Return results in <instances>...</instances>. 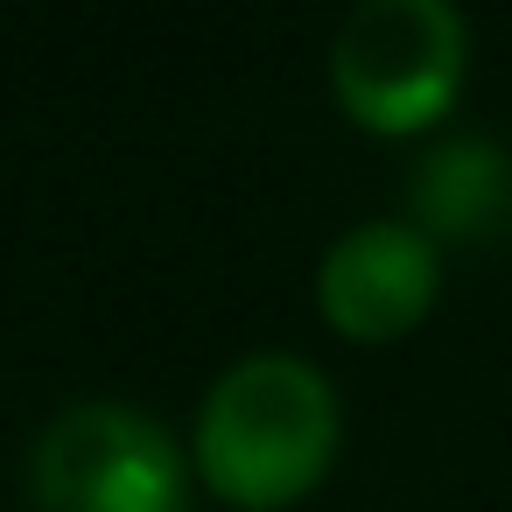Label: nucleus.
Instances as JSON below:
<instances>
[{
	"label": "nucleus",
	"instance_id": "nucleus-1",
	"mask_svg": "<svg viewBox=\"0 0 512 512\" xmlns=\"http://www.w3.org/2000/svg\"><path fill=\"white\" fill-rule=\"evenodd\" d=\"M337 435L344 414L330 379L295 351H253L211 379L190 428V470L239 512H281L330 477Z\"/></svg>",
	"mask_w": 512,
	"mask_h": 512
},
{
	"label": "nucleus",
	"instance_id": "nucleus-2",
	"mask_svg": "<svg viewBox=\"0 0 512 512\" xmlns=\"http://www.w3.org/2000/svg\"><path fill=\"white\" fill-rule=\"evenodd\" d=\"M470 71V29L449 0H358L330 36V92L365 134H428Z\"/></svg>",
	"mask_w": 512,
	"mask_h": 512
},
{
	"label": "nucleus",
	"instance_id": "nucleus-3",
	"mask_svg": "<svg viewBox=\"0 0 512 512\" xmlns=\"http://www.w3.org/2000/svg\"><path fill=\"white\" fill-rule=\"evenodd\" d=\"M29 505L36 512H190V456L155 414L127 400H78L29 449Z\"/></svg>",
	"mask_w": 512,
	"mask_h": 512
},
{
	"label": "nucleus",
	"instance_id": "nucleus-4",
	"mask_svg": "<svg viewBox=\"0 0 512 512\" xmlns=\"http://www.w3.org/2000/svg\"><path fill=\"white\" fill-rule=\"evenodd\" d=\"M442 295V246L414 218H365L351 225L316 267V309L351 344L407 337Z\"/></svg>",
	"mask_w": 512,
	"mask_h": 512
},
{
	"label": "nucleus",
	"instance_id": "nucleus-5",
	"mask_svg": "<svg viewBox=\"0 0 512 512\" xmlns=\"http://www.w3.org/2000/svg\"><path fill=\"white\" fill-rule=\"evenodd\" d=\"M407 211L435 246H491L512 232V148L449 134L414 162Z\"/></svg>",
	"mask_w": 512,
	"mask_h": 512
}]
</instances>
